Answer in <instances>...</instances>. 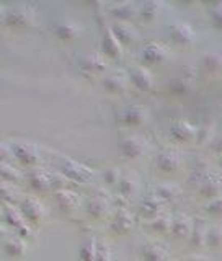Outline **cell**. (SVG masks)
Wrapping results in <instances>:
<instances>
[{
  "label": "cell",
  "instance_id": "6da1fadb",
  "mask_svg": "<svg viewBox=\"0 0 222 261\" xmlns=\"http://www.w3.org/2000/svg\"><path fill=\"white\" fill-rule=\"evenodd\" d=\"M12 152H13V159L20 163L21 167L30 168H36L41 162V152L38 149L36 144H33L30 141H15L10 144Z\"/></svg>",
  "mask_w": 222,
  "mask_h": 261
},
{
  "label": "cell",
  "instance_id": "7a4b0ae2",
  "mask_svg": "<svg viewBox=\"0 0 222 261\" xmlns=\"http://www.w3.org/2000/svg\"><path fill=\"white\" fill-rule=\"evenodd\" d=\"M57 171L62 173L65 178H69L70 181H77V183H87L93 176V171L88 167H85L84 163H79L67 157H61L57 160Z\"/></svg>",
  "mask_w": 222,
  "mask_h": 261
},
{
  "label": "cell",
  "instance_id": "3957f363",
  "mask_svg": "<svg viewBox=\"0 0 222 261\" xmlns=\"http://www.w3.org/2000/svg\"><path fill=\"white\" fill-rule=\"evenodd\" d=\"M168 38L171 39V43H175L178 46H193L196 41V31L188 21L183 20H175L168 24Z\"/></svg>",
  "mask_w": 222,
  "mask_h": 261
},
{
  "label": "cell",
  "instance_id": "277c9868",
  "mask_svg": "<svg viewBox=\"0 0 222 261\" xmlns=\"http://www.w3.org/2000/svg\"><path fill=\"white\" fill-rule=\"evenodd\" d=\"M200 130L186 119H177L168 129V137L177 144H193L198 139Z\"/></svg>",
  "mask_w": 222,
  "mask_h": 261
},
{
  "label": "cell",
  "instance_id": "5b68a950",
  "mask_svg": "<svg viewBox=\"0 0 222 261\" xmlns=\"http://www.w3.org/2000/svg\"><path fill=\"white\" fill-rule=\"evenodd\" d=\"M129 75L125 70H113L108 72L102 79V87L110 95H125L129 90Z\"/></svg>",
  "mask_w": 222,
  "mask_h": 261
},
{
  "label": "cell",
  "instance_id": "8992f818",
  "mask_svg": "<svg viewBox=\"0 0 222 261\" xmlns=\"http://www.w3.org/2000/svg\"><path fill=\"white\" fill-rule=\"evenodd\" d=\"M116 121L126 127H139L147 121V111L139 105L122 106L116 113Z\"/></svg>",
  "mask_w": 222,
  "mask_h": 261
},
{
  "label": "cell",
  "instance_id": "52a82bcc",
  "mask_svg": "<svg viewBox=\"0 0 222 261\" xmlns=\"http://www.w3.org/2000/svg\"><path fill=\"white\" fill-rule=\"evenodd\" d=\"M106 57L102 53H88L79 59V69L85 77H95L106 70Z\"/></svg>",
  "mask_w": 222,
  "mask_h": 261
},
{
  "label": "cell",
  "instance_id": "ba28073f",
  "mask_svg": "<svg viewBox=\"0 0 222 261\" xmlns=\"http://www.w3.org/2000/svg\"><path fill=\"white\" fill-rule=\"evenodd\" d=\"M147 149H149V141H147L144 136L133 134L121 141V153L131 160L141 159L147 152Z\"/></svg>",
  "mask_w": 222,
  "mask_h": 261
},
{
  "label": "cell",
  "instance_id": "9c48e42d",
  "mask_svg": "<svg viewBox=\"0 0 222 261\" xmlns=\"http://www.w3.org/2000/svg\"><path fill=\"white\" fill-rule=\"evenodd\" d=\"M170 54V46L165 41H149L141 51V59L145 65H154L162 62Z\"/></svg>",
  "mask_w": 222,
  "mask_h": 261
},
{
  "label": "cell",
  "instance_id": "30bf717a",
  "mask_svg": "<svg viewBox=\"0 0 222 261\" xmlns=\"http://www.w3.org/2000/svg\"><path fill=\"white\" fill-rule=\"evenodd\" d=\"M2 21L5 27H10L15 30L27 28L33 21V13L24 7H13V8H8V10L4 12Z\"/></svg>",
  "mask_w": 222,
  "mask_h": 261
},
{
  "label": "cell",
  "instance_id": "8fae6325",
  "mask_svg": "<svg viewBox=\"0 0 222 261\" xmlns=\"http://www.w3.org/2000/svg\"><path fill=\"white\" fill-rule=\"evenodd\" d=\"M128 75H129V82L134 85L136 90H139V92H142V93L152 92L154 77L147 67H144V65H134V67L129 69Z\"/></svg>",
  "mask_w": 222,
  "mask_h": 261
},
{
  "label": "cell",
  "instance_id": "7c38bea8",
  "mask_svg": "<svg viewBox=\"0 0 222 261\" xmlns=\"http://www.w3.org/2000/svg\"><path fill=\"white\" fill-rule=\"evenodd\" d=\"M23 178L31 190L36 191V193H46V191L51 190V178H49V171L39 168V167L27 170V173L23 175Z\"/></svg>",
  "mask_w": 222,
  "mask_h": 261
},
{
  "label": "cell",
  "instance_id": "4fadbf2b",
  "mask_svg": "<svg viewBox=\"0 0 222 261\" xmlns=\"http://www.w3.org/2000/svg\"><path fill=\"white\" fill-rule=\"evenodd\" d=\"M20 209H21V214L27 217L31 224H36V225L44 219V214H46L44 206L39 202V199L35 198V196L23 198L20 202Z\"/></svg>",
  "mask_w": 222,
  "mask_h": 261
},
{
  "label": "cell",
  "instance_id": "5bb4252c",
  "mask_svg": "<svg viewBox=\"0 0 222 261\" xmlns=\"http://www.w3.org/2000/svg\"><path fill=\"white\" fill-rule=\"evenodd\" d=\"M102 54L105 57H110V59H121L122 57V46L113 35L108 24L102 31Z\"/></svg>",
  "mask_w": 222,
  "mask_h": 261
},
{
  "label": "cell",
  "instance_id": "9a60e30c",
  "mask_svg": "<svg viewBox=\"0 0 222 261\" xmlns=\"http://www.w3.org/2000/svg\"><path fill=\"white\" fill-rule=\"evenodd\" d=\"M155 165L162 170L163 173H174L180 167H182V157L174 149H163L157 153L155 159Z\"/></svg>",
  "mask_w": 222,
  "mask_h": 261
},
{
  "label": "cell",
  "instance_id": "2e32d148",
  "mask_svg": "<svg viewBox=\"0 0 222 261\" xmlns=\"http://www.w3.org/2000/svg\"><path fill=\"white\" fill-rule=\"evenodd\" d=\"M194 79H196V70L193 67H186L171 82V93L175 95H186L188 92H191V88L194 85Z\"/></svg>",
  "mask_w": 222,
  "mask_h": 261
},
{
  "label": "cell",
  "instance_id": "e0dca14e",
  "mask_svg": "<svg viewBox=\"0 0 222 261\" xmlns=\"http://www.w3.org/2000/svg\"><path fill=\"white\" fill-rule=\"evenodd\" d=\"M85 209L88 212V216H92L93 219H102L110 209V199L106 193L98 190L95 194H92V198L87 201Z\"/></svg>",
  "mask_w": 222,
  "mask_h": 261
},
{
  "label": "cell",
  "instance_id": "ac0fdd59",
  "mask_svg": "<svg viewBox=\"0 0 222 261\" xmlns=\"http://www.w3.org/2000/svg\"><path fill=\"white\" fill-rule=\"evenodd\" d=\"M200 69L204 75H214L222 72V49H211L201 57Z\"/></svg>",
  "mask_w": 222,
  "mask_h": 261
},
{
  "label": "cell",
  "instance_id": "d6986e66",
  "mask_svg": "<svg viewBox=\"0 0 222 261\" xmlns=\"http://www.w3.org/2000/svg\"><path fill=\"white\" fill-rule=\"evenodd\" d=\"M220 191H222V178L217 173H214V171H211L209 176L198 186V193L209 201L219 198Z\"/></svg>",
  "mask_w": 222,
  "mask_h": 261
},
{
  "label": "cell",
  "instance_id": "ffe728a7",
  "mask_svg": "<svg viewBox=\"0 0 222 261\" xmlns=\"http://www.w3.org/2000/svg\"><path fill=\"white\" fill-rule=\"evenodd\" d=\"M141 256L144 261H170L167 248L157 242H145L141 247Z\"/></svg>",
  "mask_w": 222,
  "mask_h": 261
},
{
  "label": "cell",
  "instance_id": "44dd1931",
  "mask_svg": "<svg viewBox=\"0 0 222 261\" xmlns=\"http://www.w3.org/2000/svg\"><path fill=\"white\" fill-rule=\"evenodd\" d=\"M111 31H113V35L116 36V39L121 43V46L125 47V46H131L134 43V41L137 39V33L136 30L131 27L129 23H125V21H116V23H113L111 24Z\"/></svg>",
  "mask_w": 222,
  "mask_h": 261
},
{
  "label": "cell",
  "instance_id": "7402d4cb",
  "mask_svg": "<svg viewBox=\"0 0 222 261\" xmlns=\"http://www.w3.org/2000/svg\"><path fill=\"white\" fill-rule=\"evenodd\" d=\"M162 199L157 194H147L139 202V214L147 217V219H154L155 216L160 214V207H162Z\"/></svg>",
  "mask_w": 222,
  "mask_h": 261
},
{
  "label": "cell",
  "instance_id": "603a6c76",
  "mask_svg": "<svg viewBox=\"0 0 222 261\" xmlns=\"http://www.w3.org/2000/svg\"><path fill=\"white\" fill-rule=\"evenodd\" d=\"M82 33V24L73 21H59L54 24V35L62 41L77 39Z\"/></svg>",
  "mask_w": 222,
  "mask_h": 261
},
{
  "label": "cell",
  "instance_id": "cb8c5ba5",
  "mask_svg": "<svg viewBox=\"0 0 222 261\" xmlns=\"http://www.w3.org/2000/svg\"><path fill=\"white\" fill-rule=\"evenodd\" d=\"M209 224L206 222V219L198 217L193 220V228L190 233V243L193 247H206V235H208Z\"/></svg>",
  "mask_w": 222,
  "mask_h": 261
},
{
  "label": "cell",
  "instance_id": "d4e9b609",
  "mask_svg": "<svg viewBox=\"0 0 222 261\" xmlns=\"http://www.w3.org/2000/svg\"><path fill=\"white\" fill-rule=\"evenodd\" d=\"M162 10V4L157 0H149L137 7V18L142 23H154Z\"/></svg>",
  "mask_w": 222,
  "mask_h": 261
},
{
  "label": "cell",
  "instance_id": "484cf974",
  "mask_svg": "<svg viewBox=\"0 0 222 261\" xmlns=\"http://www.w3.org/2000/svg\"><path fill=\"white\" fill-rule=\"evenodd\" d=\"M191 228H193V220L186 214H180V216L174 217L170 233L174 235L175 239H190Z\"/></svg>",
  "mask_w": 222,
  "mask_h": 261
},
{
  "label": "cell",
  "instance_id": "4316f807",
  "mask_svg": "<svg viewBox=\"0 0 222 261\" xmlns=\"http://www.w3.org/2000/svg\"><path fill=\"white\" fill-rule=\"evenodd\" d=\"M133 225H134V217L131 216V212L126 207H121L111 222V228L116 233H128L133 228Z\"/></svg>",
  "mask_w": 222,
  "mask_h": 261
},
{
  "label": "cell",
  "instance_id": "83f0119b",
  "mask_svg": "<svg viewBox=\"0 0 222 261\" xmlns=\"http://www.w3.org/2000/svg\"><path fill=\"white\" fill-rule=\"evenodd\" d=\"M110 15L113 16L114 20L128 23V21H131V20L137 16V5L136 4H131V2L113 5L110 8Z\"/></svg>",
  "mask_w": 222,
  "mask_h": 261
},
{
  "label": "cell",
  "instance_id": "f1b7e54d",
  "mask_svg": "<svg viewBox=\"0 0 222 261\" xmlns=\"http://www.w3.org/2000/svg\"><path fill=\"white\" fill-rule=\"evenodd\" d=\"M56 202H57V206H59V209L65 212H72L79 206V194L67 190V188H65V190H59V191H56Z\"/></svg>",
  "mask_w": 222,
  "mask_h": 261
},
{
  "label": "cell",
  "instance_id": "f546056e",
  "mask_svg": "<svg viewBox=\"0 0 222 261\" xmlns=\"http://www.w3.org/2000/svg\"><path fill=\"white\" fill-rule=\"evenodd\" d=\"M116 188L119 191V196H122L125 199L134 198L136 193H137V178H136V175L134 173H122Z\"/></svg>",
  "mask_w": 222,
  "mask_h": 261
},
{
  "label": "cell",
  "instance_id": "4dcf8cb0",
  "mask_svg": "<svg viewBox=\"0 0 222 261\" xmlns=\"http://www.w3.org/2000/svg\"><path fill=\"white\" fill-rule=\"evenodd\" d=\"M155 194H157L162 201L174 202L180 198L182 190H180V186L175 183H160L157 188H155Z\"/></svg>",
  "mask_w": 222,
  "mask_h": 261
},
{
  "label": "cell",
  "instance_id": "1f68e13d",
  "mask_svg": "<svg viewBox=\"0 0 222 261\" xmlns=\"http://www.w3.org/2000/svg\"><path fill=\"white\" fill-rule=\"evenodd\" d=\"M0 179L13 185V183H20L23 179V175L12 163H0Z\"/></svg>",
  "mask_w": 222,
  "mask_h": 261
},
{
  "label": "cell",
  "instance_id": "d6a6232c",
  "mask_svg": "<svg viewBox=\"0 0 222 261\" xmlns=\"http://www.w3.org/2000/svg\"><path fill=\"white\" fill-rule=\"evenodd\" d=\"M171 222H174V219H171L168 214H159V216H155L154 219H151L149 225H151V228L154 232L165 235V233L171 232Z\"/></svg>",
  "mask_w": 222,
  "mask_h": 261
},
{
  "label": "cell",
  "instance_id": "836d02e7",
  "mask_svg": "<svg viewBox=\"0 0 222 261\" xmlns=\"http://www.w3.org/2000/svg\"><path fill=\"white\" fill-rule=\"evenodd\" d=\"M206 247H209L211 250H219L222 247V225L219 224L209 225L206 235Z\"/></svg>",
  "mask_w": 222,
  "mask_h": 261
},
{
  "label": "cell",
  "instance_id": "e575fe53",
  "mask_svg": "<svg viewBox=\"0 0 222 261\" xmlns=\"http://www.w3.org/2000/svg\"><path fill=\"white\" fill-rule=\"evenodd\" d=\"M16 198H18L16 188L12 183H7V181H2V179H0V202L10 206L13 201H16Z\"/></svg>",
  "mask_w": 222,
  "mask_h": 261
},
{
  "label": "cell",
  "instance_id": "d590c367",
  "mask_svg": "<svg viewBox=\"0 0 222 261\" xmlns=\"http://www.w3.org/2000/svg\"><path fill=\"white\" fill-rule=\"evenodd\" d=\"M208 16H209V21H211L212 27L222 31V4L211 5Z\"/></svg>",
  "mask_w": 222,
  "mask_h": 261
},
{
  "label": "cell",
  "instance_id": "8d00e7d4",
  "mask_svg": "<svg viewBox=\"0 0 222 261\" xmlns=\"http://www.w3.org/2000/svg\"><path fill=\"white\" fill-rule=\"evenodd\" d=\"M5 219L7 222L10 225H15V227H21L23 225V217H21V211L15 209V207H7L5 209Z\"/></svg>",
  "mask_w": 222,
  "mask_h": 261
},
{
  "label": "cell",
  "instance_id": "74e56055",
  "mask_svg": "<svg viewBox=\"0 0 222 261\" xmlns=\"http://www.w3.org/2000/svg\"><path fill=\"white\" fill-rule=\"evenodd\" d=\"M49 178H51V188H56V191L59 190H65V185L70 183L69 178H65L59 171H54V173H49Z\"/></svg>",
  "mask_w": 222,
  "mask_h": 261
},
{
  "label": "cell",
  "instance_id": "f35d334b",
  "mask_svg": "<svg viewBox=\"0 0 222 261\" xmlns=\"http://www.w3.org/2000/svg\"><path fill=\"white\" fill-rule=\"evenodd\" d=\"M206 212L209 216L212 217H219L222 216V196H219V198H214L211 199L208 204H206Z\"/></svg>",
  "mask_w": 222,
  "mask_h": 261
},
{
  "label": "cell",
  "instance_id": "ab89813d",
  "mask_svg": "<svg viewBox=\"0 0 222 261\" xmlns=\"http://www.w3.org/2000/svg\"><path fill=\"white\" fill-rule=\"evenodd\" d=\"M12 160H15L12 147L7 142H0V163H12Z\"/></svg>",
  "mask_w": 222,
  "mask_h": 261
},
{
  "label": "cell",
  "instance_id": "60d3db41",
  "mask_svg": "<svg viewBox=\"0 0 222 261\" xmlns=\"http://www.w3.org/2000/svg\"><path fill=\"white\" fill-rule=\"evenodd\" d=\"M121 170L116 168V167H113L110 170H106L105 171V179H106V183H110V185H116L119 183V179H121Z\"/></svg>",
  "mask_w": 222,
  "mask_h": 261
},
{
  "label": "cell",
  "instance_id": "b9f144b4",
  "mask_svg": "<svg viewBox=\"0 0 222 261\" xmlns=\"http://www.w3.org/2000/svg\"><path fill=\"white\" fill-rule=\"evenodd\" d=\"M5 248L12 256H20V255H23V248L24 247H23V243L18 242V240H10L5 245Z\"/></svg>",
  "mask_w": 222,
  "mask_h": 261
},
{
  "label": "cell",
  "instance_id": "7bdbcfd3",
  "mask_svg": "<svg viewBox=\"0 0 222 261\" xmlns=\"http://www.w3.org/2000/svg\"><path fill=\"white\" fill-rule=\"evenodd\" d=\"M96 261H110V255H108V248L106 245H100L96 250Z\"/></svg>",
  "mask_w": 222,
  "mask_h": 261
},
{
  "label": "cell",
  "instance_id": "ee69618b",
  "mask_svg": "<svg viewBox=\"0 0 222 261\" xmlns=\"http://www.w3.org/2000/svg\"><path fill=\"white\" fill-rule=\"evenodd\" d=\"M211 149L216 153L222 155V133L214 137V141H212V144H211Z\"/></svg>",
  "mask_w": 222,
  "mask_h": 261
},
{
  "label": "cell",
  "instance_id": "f6af8a7d",
  "mask_svg": "<svg viewBox=\"0 0 222 261\" xmlns=\"http://www.w3.org/2000/svg\"><path fill=\"white\" fill-rule=\"evenodd\" d=\"M185 261H211V259L206 258V256H203V255H191V256H188Z\"/></svg>",
  "mask_w": 222,
  "mask_h": 261
},
{
  "label": "cell",
  "instance_id": "bcb514c9",
  "mask_svg": "<svg viewBox=\"0 0 222 261\" xmlns=\"http://www.w3.org/2000/svg\"><path fill=\"white\" fill-rule=\"evenodd\" d=\"M0 15H4V8L2 7H0Z\"/></svg>",
  "mask_w": 222,
  "mask_h": 261
},
{
  "label": "cell",
  "instance_id": "7dc6e473",
  "mask_svg": "<svg viewBox=\"0 0 222 261\" xmlns=\"http://www.w3.org/2000/svg\"><path fill=\"white\" fill-rule=\"evenodd\" d=\"M2 233H4V228H2V227H0V235H2Z\"/></svg>",
  "mask_w": 222,
  "mask_h": 261
},
{
  "label": "cell",
  "instance_id": "c3c4849f",
  "mask_svg": "<svg viewBox=\"0 0 222 261\" xmlns=\"http://www.w3.org/2000/svg\"><path fill=\"white\" fill-rule=\"evenodd\" d=\"M219 163H220V167H222V159H220V162H219Z\"/></svg>",
  "mask_w": 222,
  "mask_h": 261
}]
</instances>
